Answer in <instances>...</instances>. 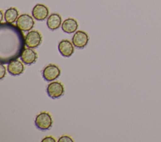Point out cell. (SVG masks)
I'll return each instance as SVG.
<instances>
[{
    "instance_id": "30bf717a",
    "label": "cell",
    "mask_w": 161,
    "mask_h": 142,
    "mask_svg": "<svg viewBox=\"0 0 161 142\" xmlns=\"http://www.w3.org/2000/svg\"><path fill=\"white\" fill-rule=\"evenodd\" d=\"M58 49L61 54L64 57H70L74 53V44L68 39H63L58 43Z\"/></svg>"
},
{
    "instance_id": "e0dca14e",
    "label": "cell",
    "mask_w": 161,
    "mask_h": 142,
    "mask_svg": "<svg viewBox=\"0 0 161 142\" xmlns=\"http://www.w3.org/2000/svg\"><path fill=\"white\" fill-rule=\"evenodd\" d=\"M6 75V68L3 64L1 63V77L0 79H2Z\"/></svg>"
},
{
    "instance_id": "ba28073f",
    "label": "cell",
    "mask_w": 161,
    "mask_h": 142,
    "mask_svg": "<svg viewBox=\"0 0 161 142\" xmlns=\"http://www.w3.org/2000/svg\"><path fill=\"white\" fill-rule=\"evenodd\" d=\"M48 8L43 4H36L32 9V16L38 21H43L48 17Z\"/></svg>"
},
{
    "instance_id": "7a4b0ae2",
    "label": "cell",
    "mask_w": 161,
    "mask_h": 142,
    "mask_svg": "<svg viewBox=\"0 0 161 142\" xmlns=\"http://www.w3.org/2000/svg\"><path fill=\"white\" fill-rule=\"evenodd\" d=\"M53 124V119L51 114L46 111L39 113L35 118V124L36 127L42 131L50 129Z\"/></svg>"
},
{
    "instance_id": "8992f818",
    "label": "cell",
    "mask_w": 161,
    "mask_h": 142,
    "mask_svg": "<svg viewBox=\"0 0 161 142\" xmlns=\"http://www.w3.org/2000/svg\"><path fill=\"white\" fill-rule=\"evenodd\" d=\"M47 93L52 99H58L64 94V87L59 81L51 82L47 88Z\"/></svg>"
},
{
    "instance_id": "277c9868",
    "label": "cell",
    "mask_w": 161,
    "mask_h": 142,
    "mask_svg": "<svg viewBox=\"0 0 161 142\" xmlns=\"http://www.w3.org/2000/svg\"><path fill=\"white\" fill-rule=\"evenodd\" d=\"M42 42V36L36 30L29 31L25 36V44L28 48H36L39 46Z\"/></svg>"
},
{
    "instance_id": "4fadbf2b",
    "label": "cell",
    "mask_w": 161,
    "mask_h": 142,
    "mask_svg": "<svg viewBox=\"0 0 161 142\" xmlns=\"http://www.w3.org/2000/svg\"><path fill=\"white\" fill-rule=\"evenodd\" d=\"M47 25L52 31L58 29L60 25H62V18L60 15L57 13L51 14L47 18Z\"/></svg>"
},
{
    "instance_id": "5b68a950",
    "label": "cell",
    "mask_w": 161,
    "mask_h": 142,
    "mask_svg": "<svg viewBox=\"0 0 161 142\" xmlns=\"http://www.w3.org/2000/svg\"><path fill=\"white\" fill-rule=\"evenodd\" d=\"M16 26L23 31H29L34 26L35 21L33 18L28 14H22L17 19Z\"/></svg>"
},
{
    "instance_id": "8fae6325",
    "label": "cell",
    "mask_w": 161,
    "mask_h": 142,
    "mask_svg": "<svg viewBox=\"0 0 161 142\" xmlns=\"http://www.w3.org/2000/svg\"><path fill=\"white\" fill-rule=\"evenodd\" d=\"M24 69V65L19 59H14L8 63V71L13 76L20 75Z\"/></svg>"
},
{
    "instance_id": "3957f363",
    "label": "cell",
    "mask_w": 161,
    "mask_h": 142,
    "mask_svg": "<svg viewBox=\"0 0 161 142\" xmlns=\"http://www.w3.org/2000/svg\"><path fill=\"white\" fill-rule=\"evenodd\" d=\"M61 73L59 67L55 64H49L42 71V76L47 81H52L57 79Z\"/></svg>"
},
{
    "instance_id": "9c48e42d",
    "label": "cell",
    "mask_w": 161,
    "mask_h": 142,
    "mask_svg": "<svg viewBox=\"0 0 161 142\" xmlns=\"http://www.w3.org/2000/svg\"><path fill=\"white\" fill-rule=\"evenodd\" d=\"M21 60L26 65H31L35 63L38 58L37 53L32 48H25L20 56Z\"/></svg>"
},
{
    "instance_id": "ac0fdd59",
    "label": "cell",
    "mask_w": 161,
    "mask_h": 142,
    "mask_svg": "<svg viewBox=\"0 0 161 142\" xmlns=\"http://www.w3.org/2000/svg\"><path fill=\"white\" fill-rule=\"evenodd\" d=\"M1 21H2V20H3V11H1Z\"/></svg>"
},
{
    "instance_id": "9a60e30c",
    "label": "cell",
    "mask_w": 161,
    "mask_h": 142,
    "mask_svg": "<svg viewBox=\"0 0 161 142\" xmlns=\"http://www.w3.org/2000/svg\"><path fill=\"white\" fill-rule=\"evenodd\" d=\"M58 141V142H73L74 140L71 137L67 135H63L59 138Z\"/></svg>"
},
{
    "instance_id": "2e32d148",
    "label": "cell",
    "mask_w": 161,
    "mask_h": 142,
    "mask_svg": "<svg viewBox=\"0 0 161 142\" xmlns=\"http://www.w3.org/2000/svg\"><path fill=\"white\" fill-rule=\"evenodd\" d=\"M42 142H55L56 140H55V139L53 137H52L51 136H48L45 137L42 139Z\"/></svg>"
},
{
    "instance_id": "7c38bea8",
    "label": "cell",
    "mask_w": 161,
    "mask_h": 142,
    "mask_svg": "<svg viewBox=\"0 0 161 142\" xmlns=\"http://www.w3.org/2000/svg\"><path fill=\"white\" fill-rule=\"evenodd\" d=\"M78 26V23L75 19L69 18L64 21L61 27L64 32L68 34H72L76 31Z\"/></svg>"
},
{
    "instance_id": "6da1fadb",
    "label": "cell",
    "mask_w": 161,
    "mask_h": 142,
    "mask_svg": "<svg viewBox=\"0 0 161 142\" xmlns=\"http://www.w3.org/2000/svg\"><path fill=\"white\" fill-rule=\"evenodd\" d=\"M17 26L10 23L1 24L0 60L7 64L21 56L25 49V38Z\"/></svg>"
},
{
    "instance_id": "52a82bcc",
    "label": "cell",
    "mask_w": 161,
    "mask_h": 142,
    "mask_svg": "<svg viewBox=\"0 0 161 142\" xmlns=\"http://www.w3.org/2000/svg\"><path fill=\"white\" fill-rule=\"evenodd\" d=\"M89 39V37L87 33L79 30L74 33L72 38V43L76 48L83 49L87 44Z\"/></svg>"
},
{
    "instance_id": "5bb4252c",
    "label": "cell",
    "mask_w": 161,
    "mask_h": 142,
    "mask_svg": "<svg viewBox=\"0 0 161 142\" xmlns=\"http://www.w3.org/2000/svg\"><path fill=\"white\" fill-rule=\"evenodd\" d=\"M19 15L18 9L16 8L11 7L7 9L4 13V19L6 23L12 24L16 21Z\"/></svg>"
}]
</instances>
